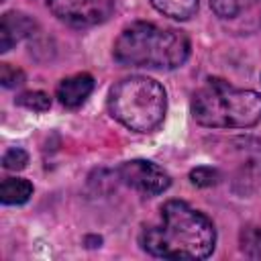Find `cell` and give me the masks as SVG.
Wrapping results in <instances>:
<instances>
[{
  "label": "cell",
  "mask_w": 261,
  "mask_h": 261,
  "mask_svg": "<svg viewBox=\"0 0 261 261\" xmlns=\"http://www.w3.org/2000/svg\"><path fill=\"white\" fill-rule=\"evenodd\" d=\"M47 6L65 24L88 29L110 18L114 0H47Z\"/></svg>",
  "instance_id": "cell-5"
},
{
  "label": "cell",
  "mask_w": 261,
  "mask_h": 261,
  "mask_svg": "<svg viewBox=\"0 0 261 261\" xmlns=\"http://www.w3.org/2000/svg\"><path fill=\"white\" fill-rule=\"evenodd\" d=\"M0 82L4 88H14V86H20L24 82V73L16 67H12L10 63H2L0 65Z\"/></svg>",
  "instance_id": "cell-17"
},
{
  "label": "cell",
  "mask_w": 261,
  "mask_h": 261,
  "mask_svg": "<svg viewBox=\"0 0 261 261\" xmlns=\"http://www.w3.org/2000/svg\"><path fill=\"white\" fill-rule=\"evenodd\" d=\"M237 141V181L243 184V194L251 181L261 179V141L259 139H234Z\"/></svg>",
  "instance_id": "cell-8"
},
{
  "label": "cell",
  "mask_w": 261,
  "mask_h": 261,
  "mask_svg": "<svg viewBox=\"0 0 261 261\" xmlns=\"http://www.w3.org/2000/svg\"><path fill=\"white\" fill-rule=\"evenodd\" d=\"M108 110L128 130L151 133L165 118L167 96L159 82L147 75H130L110 88Z\"/></svg>",
  "instance_id": "cell-4"
},
{
  "label": "cell",
  "mask_w": 261,
  "mask_h": 261,
  "mask_svg": "<svg viewBox=\"0 0 261 261\" xmlns=\"http://www.w3.org/2000/svg\"><path fill=\"white\" fill-rule=\"evenodd\" d=\"M153 8L173 20H188L198 10V0H151Z\"/></svg>",
  "instance_id": "cell-12"
},
{
  "label": "cell",
  "mask_w": 261,
  "mask_h": 261,
  "mask_svg": "<svg viewBox=\"0 0 261 261\" xmlns=\"http://www.w3.org/2000/svg\"><path fill=\"white\" fill-rule=\"evenodd\" d=\"M241 249L245 255L261 259V226H247L241 232Z\"/></svg>",
  "instance_id": "cell-13"
},
{
  "label": "cell",
  "mask_w": 261,
  "mask_h": 261,
  "mask_svg": "<svg viewBox=\"0 0 261 261\" xmlns=\"http://www.w3.org/2000/svg\"><path fill=\"white\" fill-rule=\"evenodd\" d=\"M118 177L124 186L145 194V196H157L163 194L171 186L169 173L159 167L153 161L147 159H130L124 161L118 167Z\"/></svg>",
  "instance_id": "cell-6"
},
{
  "label": "cell",
  "mask_w": 261,
  "mask_h": 261,
  "mask_svg": "<svg viewBox=\"0 0 261 261\" xmlns=\"http://www.w3.org/2000/svg\"><path fill=\"white\" fill-rule=\"evenodd\" d=\"M192 116L208 128H251L261 120V94L210 77L192 96Z\"/></svg>",
  "instance_id": "cell-3"
},
{
  "label": "cell",
  "mask_w": 261,
  "mask_h": 261,
  "mask_svg": "<svg viewBox=\"0 0 261 261\" xmlns=\"http://www.w3.org/2000/svg\"><path fill=\"white\" fill-rule=\"evenodd\" d=\"M35 31H37V22L29 14L18 10L4 12L0 18V51L6 53L12 45L35 35Z\"/></svg>",
  "instance_id": "cell-9"
},
{
  "label": "cell",
  "mask_w": 261,
  "mask_h": 261,
  "mask_svg": "<svg viewBox=\"0 0 261 261\" xmlns=\"http://www.w3.org/2000/svg\"><path fill=\"white\" fill-rule=\"evenodd\" d=\"M94 90V77L90 73H75L59 82L57 86V100L65 108L82 106Z\"/></svg>",
  "instance_id": "cell-10"
},
{
  "label": "cell",
  "mask_w": 261,
  "mask_h": 261,
  "mask_svg": "<svg viewBox=\"0 0 261 261\" xmlns=\"http://www.w3.org/2000/svg\"><path fill=\"white\" fill-rule=\"evenodd\" d=\"M214 14L237 33L261 29V0H210Z\"/></svg>",
  "instance_id": "cell-7"
},
{
  "label": "cell",
  "mask_w": 261,
  "mask_h": 261,
  "mask_svg": "<svg viewBox=\"0 0 261 261\" xmlns=\"http://www.w3.org/2000/svg\"><path fill=\"white\" fill-rule=\"evenodd\" d=\"M114 59L130 67L175 69L190 57V41L177 29L153 22H133L114 41Z\"/></svg>",
  "instance_id": "cell-2"
},
{
  "label": "cell",
  "mask_w": 261,
  "mask_h": 261,
  "mask_svg": "<svg viewBox=\"0 0 261 261\" xmlns=\"http://www.w3.org/2000/svg\"><path fill=\"white\" fill-rule=\"evenodd\" d=\"M16 102H18L20 106L33 110V112H45V110L51 108V98H49V94H45V92H22V94L16 98Z\"/></svg>",
  "instance_id": "cell-15"
},
{
  "label": "cell",
  "mask_w": 261,
  "mask_h": 261,
  "mask_svg": "<svg viewBox=\"0 0 261 261\" xmlns=\"http://www.w3.org/2000/svg\"><path fill=\"white\" fill-rule=\"evenodd\" d=\"M141 247L163 259H206L216 247L212 220L184 200H169L161 206V222L143 228Z\"/></svg>",
  "instance_id": "cell-1"
},
{
  "label": "cell",
  "mask_w": 261,
  "mask_h": 261,
  "mask_svg": "<svg viewBox=\"0 0 261 261\" xmlns=\"http://www.w3.org/2000/svg\"><path fill=\"white\" fill-rule=\"evenodd\" d=\"M190 181L198 188H212L220 181V171L210 165H200L190 171Z\"/></svg>",
  "instance_id": "cell-14"
},
{
  "label": "cell",
  "mask_w": 261,
  "mask_h": 261,
  "mask_svg": "<svg viewBox=\"0 0 261 261\" xmlns=\"http://www.w3.org/2000/svg\"><path fill=\"white\" fill-rule=\"evenodd\" d=\"M33 196V184L24 177H6L0 186V200L6 206H18Z\"/></svg>",
  "instance_id": "cell-11"
},
{
  "label": "cell",
  "mask_w": 261,
  "mask_h": 261,
  "mask_svg": "<svg viewBox=\"0 0 261 261\" xmlns=\"http://www.w3.org/2000/svg\"><path fill=\"white\" fill-rule=\"evenodd\" d=\"M27 163H29V153L20 147H12L2 155V167L4 169L18 171V169H24Z\"/></svg>",
  "instance_id": "cell-16"
}]
</instances>
